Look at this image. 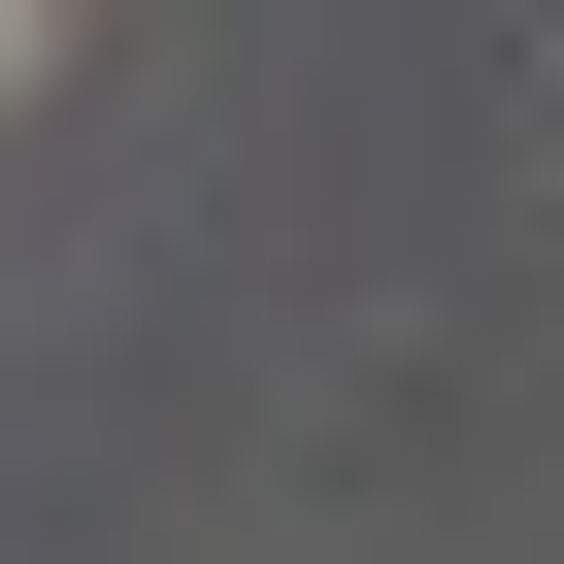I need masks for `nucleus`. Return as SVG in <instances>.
<instances>
[{
	"instance_id": "f257e3e1",
	"label": "nucleus",
	"mask_w": 564,
	"mask_h": 564,
	"mask_svg": "<svg viewBox=\"0 0 564 564\" xmlns=\"http://www.w3.org/2000/svg\"><path fill=\"white\" fill-rule=\"evenodd\" d=\"M0 34H34V0H0Z\"/></svg>"
}]
</instances>
